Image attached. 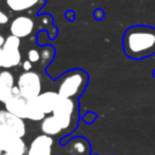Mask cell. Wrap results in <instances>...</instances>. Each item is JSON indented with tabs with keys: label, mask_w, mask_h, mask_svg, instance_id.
<instances>
[{
	"label": "cell",
	"mask_w": 155,
	"mask_h": 155,
	"mask_svg": "<svg viewBox=\"0 0 155 155\" xmlns=\"http://www.w3.org/2000/svg\"><path fill=\"white\" fill-rule=\"evenodd\" d=\"M2 59H4V56H2V48H0V68H2Z\"/></svg>",
	"instance_id": "cb8c5ba5"
},
{
	"label": "cell",
	"mask_w": 155,
	"mask_h": 155,
	"mask_svg": "<svg viewBox=\"0 0 155 155\" xmlns=\"http://www.w3.org/2000/svg\"><path fill=\"white\" fill-rule=\"evenodd\" d=\"M15 86V75L8 69L0 70V103L5 104L12 97V88Z\"/></svg>",
	"instance_id": "9c48e42d"
},
{
	"label": "cell",
	"mask_w": 155,
	"mask_h": 155,
	"mask_svg": "<svg viewBox=\"0 0 155 155\" xmlns=\"http://www.w3.org/2000/svg\"><path fill=\"white\" fill-rule=\"evenodd\" d=\"M45 0H6V6L13 12H24L40 8Z\"/></svg>",
	"instance_id": "7c38bea8"
},
{
	"label": "cell",
	"mask_w": 155,
	"mask_h": 155,
	"mask_svg": "<svg viewBox=\"0 0 155 155\" xmlns=\"http://www.w3.org/2000/svg\"><path fill=\"white\" fill-rule=\"evenodd\" d=\"M35 28L34 19L27 15H19L15 17L10 23V34L19 39L29 36Z\"/></svg>",
	"instance_id": "52a82bcc"
},
{
	"label": "cell",
	"mask_w": 155,
	"mask_h": 155,
	"mask_svg": "<svg viewBox=\"0 0 155 155\" xmlns=\"http://www.w3.org/2000/svg\"><path fill=\"white\" fill-rule=\"evenodd\" d=\"M40 128H41V131H42L44 134H47L50 137L57 136V134H59L63 131L62 126L59 125V122L57 121V119L52 114L45 116V119L41 121Z\"/></svg>",
	"instance_id": "5bb4252c"
},
{
	"label": "cell",
	"mask_w": 155,
	"mask_h": 155,
	"mask_svg": "<svg viewBox=\"0 0 155 155\" xmlns=\"http://www.w3.org/2000/svg\"><path fill=\"white\" fill-rule=\"evenodd\" d=\"M153 76L155 78V69H154V71H153Z\"/></svg>",
	"instance_id": "d4e9b609"
},
{
	"label": "cell",
	"mask_w": 155,
	"mask_h": 155,
	"mask_svg": "<svg viewBox=\"0 0 155 155\" xmlns=\"http://www.w3.org/2000/svg\"><path fill=\"white\" fill-rule=\"evenodd\" d=\"M27 57H28V61L31 62V63H36L40 61V51L36 50V48H30L27 53Z\"/></svg>",
	"instance_id": "e0dca14e"
},
{
	"label": "cell",
	"mask_w": 155,
	"mask_h": 155,
	"mask_svg": "<svg viewBox=\"0 0 155 155\" xmlns=\"http://www.w3.org/2000/svg\"><path fill=\"white\" fill-rule=\"evenodd\" d=\"M46 114L40 109L36 101H28L27 103V120L30 121H42L45 119Z\"/></svg>",
	"instance_id": "9a60e30c"
},
{
	"label": "cell",
	"mask_w": 155,
	"mask_h": 155,
	"mask_svg": "<svg viewBox=\"0 0 155 155\" xmlns=\"http://www.w3.org/2000/svg\"><path fill=\"white\" fill-rule=\"evenodd\" d=\"M53 57H54V48L50 45L42 47V50L40 51V62L42 65L50 64V62L53 59Z\"/></svg>",
	"instance_id": "2e32d148"
},
{
	"label": "cell",
	"mask_w": 155,
	"mask_h": 155,
	"mask_svg": "<svg viewBox=\"0 0 155 155\" xmlns=\"http://www.w3.org/2000/svg\"><path fill=\"white\" fill-rule=\"evenodd\" d=\"M52 115L57 119L59 125L62 126L63 131H67L68 133H71L75 127L78 126L79 120V104L76 101H73L70 98L59 97Z\"/></svg>",
	"instance_id": "3957f363"
},
{
	"label": "cell",
	"mask_w": 155,
	"mask_h": 155,
	"mask_svg": "<svg viewBox=\"0 0 155 155\" xmlns=\"http://www.w3.org/2000/svg\"><path fill=\"white\" fill-rule=\"evenodd\" d=\"M8 15L6 12H4L2 10H0V25H5L8 23Z\"/></svg>",
	"instance_id": "d6986e66"
},
{
	"label": "cell",
	"mask_w": 155,
	"mask_h": 155,
	"mask_svg": "<svg viewBox=\"0 0 155 155\" xmlns=\"http://www.w3.org/2000/svg\"><path fill=\"white\" fill-rule=\"evenodd\" d=\"M96 119H97V114L93 113V111H87V113L82 116V121H85L86 124H92Z\"/></svg>",
	"instance_id": "ac0fdd59"
},
{
	"label": "cell",
	"mask_w": 155,
	"mask_h": 155,
	"mask_svg": "<svg viewBox=\"0 0 155 155\" xmlns=\"http://www.w3.org/2000/svg\"><path fill=\"white\" fill-rule=\"evenodd\" d=\"M0 155H7V154H2V153H1V154H0Z\"/></svg>",
	"instance_id": "484cf974"
},
{
	"label": "cell",
	"mask_w": 155,
	"mask_h": 155,
	"mask_svg": "<svg viewBox=\"0 0 155 155\" xmlns=\"http://www.w3.org/2000/svg\"><path fill=\"white\" fill-rule=\"evenodd\" d=\"M16 85L19 88L21 96L25 98L27 101L35 99L42 91L41 85V78L39 73L36 71H23L19 74V76L16 80Z\"/></svg>",
	"instance_id": "277c9868"
},
{
	"label": "cell",
	"mask_w": 155,
	"mask_h": 155,
	"mask_svg": "<svg viewBox=\"0 0 155 155\" xmlns=\"http://www.w3.org/2000/svg\"><path fill=\"white\" fill-rule=\"evenodd\" d=\"M53 147V138L47 134L36 136L29 144L27 155H51Z\"/></svg>",
	"instance_id": "ba28073f"
},
{
	"label": "cell",
	"mask_w": 155,
	"mask_h": 155,
	"mask_svg": "<svg viewBox=\"0 0 155 155\" xmlns=\"http://www.w3.org/2000/svg\"><path fill=\"white\" fill-rule=\"evenodd\" d=\"M58 99H59V94L57 93V91H45V92H41L35 98L38 105L46 115L52 114Z\"/></svg>",
	"instance_id": "30bf717a"
},
{
	"label": "cell",
	"mask_w": 155,
	"mask_h": 155,
	"mask_svg": "<svg viewBox=\"0 0 155 155\" xmlns=\"http://www.w3.org/2000/svg\"><path fill=\"white\" fill-rule=\"evenodd\" d=\"M0 154H1V153H0Z\"/></svg>",
	"instance_id": "4316f807"
},
{
	"label": "cell",
	"mask_w": 155,
	"mask_h": 155,
	"mask_svg": "<svg viewBox=\"0 0 155 155\" xmlns=\"http://www.w3.org/2000/svg\"><path fill=\"white\" fill-rule=\"evenodd\" d=\"M65 18H68V19H70V21H73V19H74V13H73L71 11L67 12V13H65Z\"/></svg>",
	"instance_id": "7402d4cb"
},
{
	"label": "cell",
	"mask_w": 155,
	"mask_h": 155,
	"mask_svg": "<svg viewBox=\"0 0 155 155\" xmlns=\"http://www.w3.org/2000/svg\"><path fill=\"white\" fill-rule=\"evenodd\" d=\"M28 147L23 138L15 134L0 136V153L7 155H27Z\"/></svg>",
	"instance_id": "8992f818"
},
{
	"label": "cell",
	"mask_w": 155,
	"mask_h": 155,
	"mask_svg": "<svg viewBox=\"0 0 155 155\" xmlns=\"http://www.w3.org/2000/svg\"><path fill=\"white\" fill-rule=\"evenodd\" d=\"M27 103L28 101L22 96H13L4 105H5V110H7L8 113L23 120H27Z\"/></svg>",
	"instance_id": "8fae6325"
},
{
	"label": "cell",
	"mask_w": 155,
	"mask_h": 155,
	"mask_svg": "<svg viewBox=\"0 0 155 155\" xmlns=\"http://www.w3.org/2000/svg\"><path fill=\"white\" fill-rule=\"evenodd\" d=\"M93 13H94V18H97V19H102V18L104 17V12H103V10H101V8H97Z\"/></svg>",
	"instance_id": "44dd1931"
},
{
	"label": "cell",
	"mask_w": 155,
	"mask_h": 155,
	"mask_svg": "<svg viewBox=\"0 0 155 155\" xmlns=\"http://www.w3.org/2000/svg\"><path fill=\"white\" fill-rule=\"evenodd\" d=\"M27 133L25 121L5 109H0V136L2 134H15L23 138Z\"/></svg>",
	"instance_id": "5b68a950"
},
{
	"label": "cell",
	"mask_w": 155,
	"mask_h": 155,
	"mask_svg": "<svg viewBox=\"0 0 155 155\" xmlns=\"http://www.w3.org/2000/svg\"><path fill=\"white\" fill-rule=\"evenodd\" d=\"M124 54L131 59H144L155 54V28L150 25H131L122 35Z\"/></svg>",
	"instance_id": "6da1fadb"
},
{
	"label": "cell",
	"mask_w": 155,
	"mask_h": 155,
	"mask_svg": "<svg viewBox=\"0 0 155 155\" xmlns=\"http://www.w3.org/2000/svg\"><path fill=\"white\" fill-rule=\"evenodd\" d=\"M2 69H11L22 64V53L19 48L2 47Z\"/></svg>",
	"instance_id": "4fadbf2b"
},
{
	"label": "cell",
	"mask_w": 155,
	"mask_h": 155,
	"mask_svg": "<svg viewBox=\"0 0 155 155\" xmlns=\"http://www.w3.org/2000/svg\"><path fill=\"white\" fill-rule=\"evenodd\" d=\"M21 65H22V68H23V71H30L31 68H33V63L29 62L28 59H25L24 62H22Z\"/></svg>",
	"instance_id": "ffe728a7"
},
{
	"label": "cell",
	"mask_w": 155,
	"mask_h": 155,
	"mask_svg": "<svg viewBox=\"0 0 155 155\" xmlns=\"http://www.w3.org/2000/svg\"><path fill=\"white\" fill-rule=\"evenodd\" d=\"M4 42H5V36H4L2 34H0V48H2Z\"/></svg>",
	"instance_id": "603a6c76"
},
{
	"label": "cell",
	"mask_w": 155,
	"mask_h": 155,
	"mask_svg": "<svg viewBox=\"0 0 155 155\" xmlns=\"http://www.w3.org/2000/svg\"><path fill=\"white\" fill-rule=\"evenodd\" d=\"M88 84V74L82 69H71L67 71L58 84L57 93L59 97L76 101L84 93Z\"/></svg>",
	"instance_id": "7a4b0ae2"
}]
</instances>
